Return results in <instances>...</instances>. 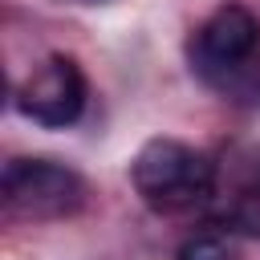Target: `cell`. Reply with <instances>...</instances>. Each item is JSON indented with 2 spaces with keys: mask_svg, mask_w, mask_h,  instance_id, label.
I'll use <instances>...</instances> for the list:
<instances>
[{
  "mask_svg": "<svg viewBox=\"0 0 260 260\" xmlns=\"http://www.w3.org/2000/svg\"><path fill=\"white\" fill-rule=\"evenodd\" d=\"M77 4H98V0H77Z\"/></svg>",
  "mask_w": 260,
  "mask_h": 260,
  "instance_id": "7",
  "label": "cell"
},
{
  "mask_svg": "<svg viewBox=\"0 0 260 260\" xmlns=\"http://www.w3.org/2000/svg\"><path fill=\"white\" fill-rule=\"evenodd\" d=\"M130 183L154 211H187L203 203L215 187V167L203 150L179 138H150L130 162Z\"/></svg>",
  "mask_w": 260,
  "mask_h": 260,
  "instance_id": "1",
  "label": "cell"
},
{
  "mask_svg": "<svg viewBox=\"0 0 260 260\" xmlns=\"http://www.w3.org/2000/svg\"><path fill=\"white\" fill-rule=\"evenodd\" d=\"M85 93H89V85H85L81 65L73 57H65V53H53L16 89V110L37 126L65 130V126H73L81 118Z\"/></svg>",
  "mask_w": 260,
  "mask_h": 260,
  "instance_id": "3",
  "label": "cell"
},
{
  "mask_svg": "<svg viewBox=\"0 0 260 260\" xmlns=\"http://www.w3.org/2000/svg\"><path fill=\"white\" fill-rule=\"evenodd\" d=\"M256 45H260V20L244 4H223L199 24L191 53L199 73H232L256 53Z\"/></svg>",
  "mask_w": 260,
  "mask_h": 260,
  "instance_id": "4",
  "label": "cell"
},
{
  "mask_svg": "<svg viewBox=\"0 0 260 260\" xmlns=\"http://www.w3.org/2000/svg\"><path fill=\"white\" fill-rule=\"evenodd\" d=\"M232 228H236L240 236L260 240V179L248 183V187L236 195V203H232Z\"/></svg>",
  "mask_w": 260,
  "mask_h": 260,
  "instance_id": "6",
  "label": "cell"
},
{
  "mask_svg": "<svg viewBox=\"0 0 260 260\" xmlns=\"http://www.w3.org/2000/svg\"><path fill=\"white\" fill-rule=\"evenodd\" d=\"M8 219H65L85 203V183L77 171L53 158H12L0 179Z\"/></svg>",
  "mask_w": 260,
  "mask_h": 260,
  "instance_id": "2",
  "label": "cell"
},
{
  "mask_svg": "<svg viewBox=\"0 0 260 260\" xmlns=\"http://www.w3.org/2000/svg\"><path fill=\"white\" fill-rule=\"evenodd\" d=\"M175 260H236V248L215 232H199L175 248Z\"/></svg>",
  "mask_w": 260,
  "mask_h": 260,
  "instance_id": "5",
  "label": "cell"
}]
</instances>
